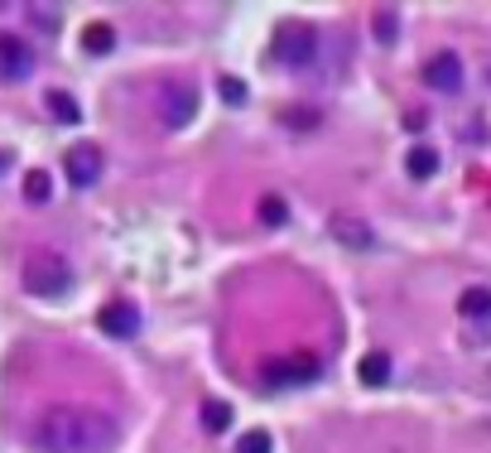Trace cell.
<instances>
[{
    "instance_id": "9a60e30c",
    "label": "cell",
    "mask_w": 491,
    "mask_h": 453,
    "mask_svg": "<svg viewBox=\"0 0 491 453\" xmlns=\"http://www.w3.org/2000/svg\"><path fill=\"white\" fill-rule=\"evenodd\" d=\"M202 429H208V434H226V429H232V405L226 400H202Z\"/></svg>"
},
{
    "instance_id": "8992f818",
    "label": "cell",
    "mask_w": 491,
    "mask_h": 453,
    "mask_svg": "<svg viewBox=\"0 0 491 453\" xmlns=\"http://www.w3.org/2000/svg\"><path fill=\"white\" fill-rule=\"evenodd\" d=\"M39 63V54L29 49V39L20 34H0V82H25Z\"/></svg>"
},
{
    "instance_id": "5bb4252c",
    "label": "cell",
    "mask_w": 491,
    "mask_h": 453,
    "mask_svg": "<svg viewBox=\"0 0 491 453\" xmlns=\"http://www.w3.org/2000/svg\"><path fill=\"white\" fill-rule=\"evenodd\" d=\"M44 106H49V111L58 116V121H63V126H78L82 121V106L73 102V97H68V92L63 87H53V92H44Z\"/></svg>"
},
{
    "instance_id": "7402d4cb",
    "label": "cell",
    "mask_w": 491,
    "mask_h": 453,
    "mask_svg": "<svg viewBox=\"0 0 491 453\" xmlns=\"http://www.w3.org/2000/svg\"><path fill=\"white\" fill-rule=\"evenodd\" d=\"M284 121H290V126H314L318 111H284Z\"/></svg>"
},
{
    "instance_id": "d6986e66",
    "label": "cell",
    "mask_w": 491,
    "mask_h": 453,
    "mask_svg": "<svg viewBox=\"0 0 491 453\" xmlns=\"http://www.w3.org/2000/svg\"><path fill=\"white\" fill-rule=\"evenodd\" d=\"M284 218H290V208H284V198H260V222L266 226H284Z\"/></svg>"
},
{
    "instance_id": "2e32d148",
    "label": "cell",
    "mask_w": 491,
    "mask_h": 453,
    "mask_svg": "<svg viewBox=\"0 0 491 453\" xmlns=\"http://www.w3.org/2000/svg\"><path fill=\"white\" fill-rule=\"evenodd\" d=\"M405 169H410L414 178H434V174H438V150L414 145V150H410V160H405Z\"/></svg>"
},
{
    "instance_id": "9c48e42d",
    "label": "cell",
    "mask_w": 491,
    "mask_h": 453,
    "mask_svg": "<svg viewBox=\"0 0 491 453\" xmlns=\"http://www.w3.org/2000/svg\"><path fill=\"white\" fill-rule=\"evenodd\" d=\"M424 82L434 92H462V58L458 54H434L424 63Z\"/></svg>"
},
{
    "instance_id": "ffe728a7",
    "label": "cell",
    "mask_w": 491,
    "mask_h": 453,
    "mask_svg": "<svg viewBox=\"0 0 491 453\" xmlns=\"http://www.w3.org/2000/svg\"><path fill=\"white\" fill-rule=\"evenodd\" d=\"M395 34H400L395 10H376V39H381V44H395Z\"/></svg>"
},
{
    "instance_id": "e0dca14e",
    "label": "cell",
    "mask_w": 491,
    "mask_h": 453,
    "mask_svg": "<svg viewBox=\"0 0 491 453\" xmlns=\"http://www.w3.org/2000/svg\"><path fill=\"white\" fill-rule=\"evenodd\" d=\"M25 198H29V202H49V198H53L49 169H29V174H25Z\"/></svg>"
},
{
    "instance_id": "5b68a950",
    "label": "cell",
    "mask_w": 491,
    "mask_h": 453,
    "mask_svg": "<svg viewBox=\"0 0 491 453\" xmlns=\"http://www.w3.org/2000/svg\"><path fill=\"white\" fill-rule=\"evenodd\" d=\"M63 169H68V184L73 188H92L106 169V154H102V145H92V140H78V145L63 154Z\"/></svg>"
},
{
    "instance_id": "603a6c76",
    "label": "cell",
    "mask_w": 491,
    "mask_h": 453,
    "mask_svg": "<svg viewBox=\"0 0 491 453\" xmlns=\"http://www.w3.org/2000/svg\"><path fill=\"white\" fill-rule=\"evenodd\" d=\"M5 164H10V154H5V150H0V174H5Z\"/></svg>"
},
{
    "instance_id": "7c38bea8",
    "label": "cell",
    "mask_w": 491,
    "mask_h": 453,
    "mask_svg": "<svg viewBox=\"0 0 491 453\" xmlns=\"http://www.w3.org/2000/svg\"><path fill=\"white\" fill-rule=\"evenodd\" d=\"M82 49H87L92 58L111 54V49H116V29H111V25H102V20H92V25L82 29Z\"/></svg>"
},
{
    "instance_id": "ac0fdd59",
    "label": "cell",
    "mask_w": 491,
    "mask_h": 453,
    "mask_svg": "<svg viewBox=\"0 0 491 453\" xmlns=\"http://www.w3.org/2000/svg\"><path fill=\"white\" fill-rule=\"evenodd\" d=\"M236 453H274V439L266 429H246V434L236 439Z\"/></svg>"
},
{
    "instance_id": "ba28073f",
    "label": "cell",
    "mask_w": 491,
    "mask_h": 453,
    "mask_svg": "<svg viewBox=\"0 0 491 453\" xmlns=\"http://www.w3.org/2000/svg\"><path fill=\"white\" fill-rule=\"evenodd\" d=\"M97 324H102L106 338H135V333H140V309L130 300H111L97 314Z\"/></svg>"
},
{
    "instance_id": "30bf717a",
    "label": "cell",
    "mask_w": 491,
    "mask_h": 453,
    "mask_svg": "<svg viewBox=\"0 0 491 453\" xmlns=\"http://www.w3.org/2000/svg\"><path fill=\"white\" fill-rule=\"evenodd\" d=\"M332 236H338V242H352L356 251H371V246H376V232L356 218H332Z\"/></svg>"
},
{
    "instance_id": "52a82bcc",
    "label": "cell",
    "mask_w": 491,
    "mask_h": 453,
    "mask_svg": "<svg viewBox=\"0 0 491 453\" xmlns=\"http://www.w3.org/2000/svg\"><path fill=\"white\" fill-rule=\"evenodd\" d=\"M318 376H323L318 357H280V362L266 367L270 386H308V381H318Z\"/></svg>"
},
{
    "instance_id": "7a4b0ae2",
    "label": "cell",
    "mask_w": 491,
    "mask_h": 453,
    "mask_svg": "<svg viewBox=\"0 0 491 453\" xmlns=\"http://www.w3.org/2000/svg\"><path fill=\"white\" fill-rule=\"evenodd\" d=\"M68 284H73V266H68L58 251L49 246H39V251H29L25 260V290L39 294V300H58V294H68Z\"/></svg>"
},
{
    "instance_id": "6da1fadb",
    "label": "cell",
    "mask_w": 491,
    "mask_h": 453,
    "mask_svg": "<svg viewBox=\"0 0 491 453\" xmlns=\"http://www.w3.org/2000/svg\"><path fill=\"white\" fill-rule=\"evenodd\" d=\"M34 439L44 453H106L116 444V420L92 405H49Z\"/></svg>"
},
{
    "instance_id": "3957f363",
    "label": "cell",
    "mask_w": 491,
    "mask_h": 453,
    "mask_svg": "<svg viewBox=\"0 0 491 453\" xmlns=\"http://www.w3.org/2000/svg\"><path fill=\"white\" fill-rule=\"evenodd\" d=\"M270 54H274L280 68H308L318 58V29L304 25V20H284V25L274 29Z\"/></svg>"
},
{
    "instance_id": "44dd1931",
    "label": "cell",
    "mask_w": 491,
    "mask_h": 453,
    "mask_svg": "<svg viewBox=\"0 0 491 453\" xmlns=\"http://www.w3.org/2000/svg\"><path fill=\"white\" fill-rule=\"evenodd\" d=\"M222 102L226 106H241L246 102V82L241 78H222Z\"/></svg>"
},
{
    "instance_id": "8fae6325",
    "label": "cell",
    "mask_w": 491,
    "mask_h": 453,
    "mask_svg": "<svg viewBox=\"0 0 491 453\" xmlns=\"http://www.w3.org/2000/svg\"><path fill=\"white\" fill-rule=\"evenodd\" d=\"M458 314L472 318V324H487V318H491V290H487V284H472V290H462Z\"/></svg>"
},
{
    "instance_id": "277c9868",
    "label": "cell",
    "mask_w": 491,
    "mask_h": 453,
    "mask_svg": "<svg viewBox=\"0 0 491 453\" xmlns=\"http://www.w3.org/2000/svg\"><path fill=\"white\" fill-rule=\"evenodd\" d=\"M193 116H198V87L193 82H169L160 92V121L169 130H184Z\"/></svg>"
},
{
    "instance_id": "4fadbf2b",
    "label": "cell",
    "mask_w": 491,
    "mask_h": 453,
    "mask_svg": "<svg viewBox=\"0 0 491 453\" xmlns=\"http://www.w3.org/2000/svg\"><path fill=\"white\" fill-rule=\"evenodd\" d=\"M356 376H362V386H386L390 381V357L386 352H366L362 367H356Z\"/></svg>"
}]
</instances>
